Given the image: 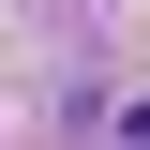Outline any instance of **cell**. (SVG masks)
<instances>
[{
    "label": "cell",
    "instance_id": "cell-1",
    "mask_svg": "<svg viewBox=\"0 0 150 150\" xmlns=\"http://www.w3.org/2000/svg\"><path fill=\"white\" fill-rule=\"evenodd\" d=\"M120 150H150V105H120Z\"/></svg>",
    "mask_w": 150,
    "mask_h": 150
}]
</instances>
